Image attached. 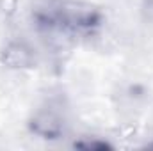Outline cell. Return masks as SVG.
Here are the masks:
<instances>
[{"label":"cell","mask_w":153,"mask_h":151,"mask_svg":"<svg viewBox=\"0 0 153 151\" xmlns=\"http://www.w3.org/2000/svg\"><path fill=\"white\" fill-rule=\"evenodd\" d=\"M29 130L39 139L57 141L64 135L66 119L55 105L48 103L34 110V114L29 119Z\"/></svg>","instance_id":"6da1fadb"},{"label":"cell","mask_w":153,"mask_h":151,"mask_svg":"<svg viewBox=\"0 0 153 151\" xmlns=\"http://www.w3.org/2000/svg\"><path fill=\"white\" fill-rule=\"evenodd\" d=\"M100 25V13L91 5L76 0H64L61 30L70 32H91Z\"/></svg>","instance_id":"7a4b0ae2"},{"label":"cell","mask_w":153,"mask_h":151,"mask_svg":"<svg viewBox=\"0 0 153 151\" xmlns=\"http://www.w3.org/2000/svg\"><path fill=\"white\" fill-rule=\"evenodd\" d=\"M0 61L4 66L11 70H30L38 62V55L34 46H30L23 39H13L9 41L0 55Z\"/></svg>","instance_id":"3957f363"},{"label":"cell","mask_w":153,"mask_h":151,"mask_svg":"<svg viewBox=\"0 0 153 151\" xmlns=\"http://www.w3.org/2000/svg\"><path fill=\"white\" fill-rule=\"evenodd\" d=\"M64 0H36L32 5V20L41 30H61Z\"/></svg>","instance_id":"277c9868"},{"label":"cell","mask_w":153,"mask_h":151,"mask_svg":"<svg viewBox=\"0 0 153 151\" xmlns=\"http://www.w3.org/2000/svg\"><path fill=\"white\" fill-rule=\"evenodd\" d=\"M75 148H82V150H111L112 146L107 142V141H100V139H93V141H78L75 142Z\"/></svg>","instance_id":"5b68a950"}]
</instances>
